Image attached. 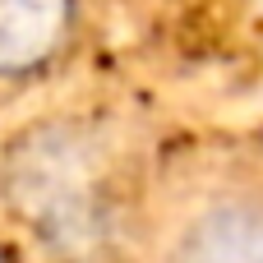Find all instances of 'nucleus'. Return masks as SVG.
<instances>
[{"instance_id":"obj_1","label":"nucleus","mask_w":263,"mask_h":263,"mask_svg":"<svg viewBox=\"0 0 263 263\" xmlns=\"http://www.w3.org/2000/svg\"><path fill=\"white\" fill-rule=\"evenodd\" d=\"M0 213L46 263H106L139 222V166L120 134L51 111L0 143Z\"/></svg>"},{"instance_id":"obj_2","label":"nucleus","mask_w":263,"mask_h":263,"mask_svg":"<svg viewBox=\"0 0 263 263\" xmlns=\"http://www.w3.org/2000/svg\"><path fill=\"white\" fill-rule=\"evenodd\" d=\"M148 263H263V176L194 190L157 231Z\"/></svg>"},{"instance_id":"obj_3","label":"nucleus","mask_w":263,"mask_h":263,"mask_svg":"<svg viewBox=\"0 0 263 263\" xmlns=\"http://www.w3.org/2000/svg\"><path fill=\"white\" fill-rule=\"evenodd\" d=\"M79 28V0H0V88L46 79Z\"/></svg>"}]
</instances>
